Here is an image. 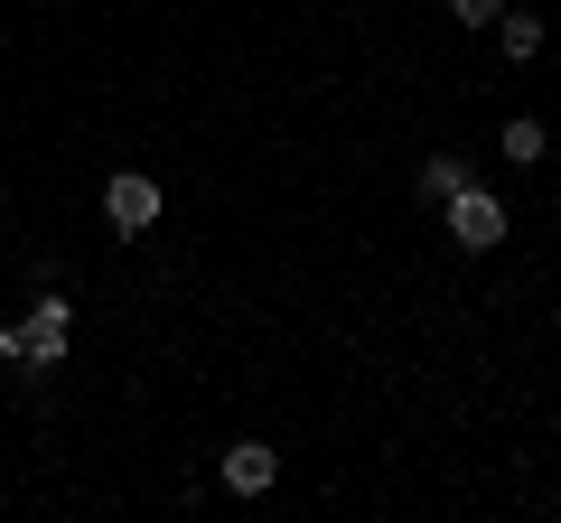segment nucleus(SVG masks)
I'll return each instance as SVG.
<instances>
[{
    "label": "nucleus",
    "instance_id": "obj_1",
    "mask_svg": "<svg viewBox=\"0 0 561 523\" xmlns=\"http://www.w3.org/2000/svg\"><path fill=\"white\" fill-rule=\"evenodd\" d=\"M66 346H76V309L57 290H38V309L20 318V364H66Z\"/></svg>",
    "mask_w": 561,
    "mask_h": 523
},
{
    "label": "nucleus",
    "instance_id": "obj_2",
    "mask_svg": "<svg viewBox=\"0 0 561 523\" xmlns=\"http://www.w3.org/2000/svg\"><path fill=\"white\" fill-rule=\"evenodd\" d=\"M440 206H449V234H459V243H468V253H496V243H505V206H496V197H486V187H478V178H468V187H459V197H440Z\"/></svg>",
    "mask_w": 561,
    "mask_h": 523
},
{
    "label": "nucleus",
    "instance_id": "obj_3",
    "mask_svg": "<svg viewBox=\"0 0 561 523\" xmlns=\"http://www.w3.org/2000/svg\"><path fill=\"white\" fill-rule=\"evenodd\" d=\"M103 224H113V234H150V224H160V178L122 168V178L103 187Z\"/></svg>",
    "mask_w": 561,
    "mask_h": 523
},
{
    "label": "nucleus",
    "instance_id": "obj_4",
    "mask_svg": "<svg viewBox=\"0 0 561 523\" xmlns=\"http://www.w3.org/2000/svg\"><path fill=\"white\" fill-rule=\"evenodd\" d=\"M272 477H280V449H262V440H234L216 458V486L225 496H272Z\"/></svg>",
    "mask_w": 561,
    "mask_h": 523
},
{
    "label": "nucleus",
    "instance_id": "obj_5",
    "mask_svg": "<svg viewBox=\"0 0 561 523\" xmlns=\"http://www.w3.org/2000/svg\"><path fill=\"white\" fill-rule=\"evenodd\" d=\"M496 47H505V57H542V20H534V10H496Z\"/></svg>",
    "mask_w": 561,
    "mask_h": 523
},
{
    "label": "nucleus",
    "instance_id": "obj_6",
    "mask_svg": "<svg viewBox=\"0 0 561 523\" xmlns=\"http://www.w3.org/2000/svg\"><path fill=\"white\" fill-rule=\"evenodd\" d=\"M459 187H468V160H449V150H440V160H421V197H431V206L459 197Z\"/></svg>",
    "mask_w": 561,
    "mask_h": 523
},
{
    "label": "nucleus",
    "instance_id": "obj_7",
    "mask_svg": "<svg viewBox=\"0 0 561 523\" xmlns=\"http://www.w3.org/2000/svg\"><path fill=\"white\" fill-rule=\"evenodd\" d=\"M505 160H515V168H542V121H534V113L505 121Z\"/></svg>",
    "mask_w": 561,
    "mask_h": 523
},
{
    "label": "nucleus",
    "instance_id": "obj_8",
    "mask_svg": "<svg viewBox=\"0 0 561 523\" xmlns=\"http://www.w3.org/2000/svg\"><path fill=\"white\" fill-rule=\"evenodd\" d=\"M496 10H505V0H449V20H459V28H496Z\"/></svg>",
    "mask_w": 561,
    "mask_h": 523
}]
</instances>
